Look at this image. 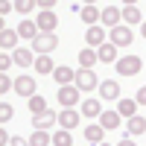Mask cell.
<instances>
[{
    "label": "cell",
    "instance_id": "6da1fadb",
    "mask_svg": "<svg viewBox=\"0 0 146 146\" xmlns=\"http://www.w3.org/2000/svg\"><path fill=\"white\" fill-rule=\"evenodd\" d=\"M114 67H117L120 76H137V73L143 70V58L135 56V53H129V56H120Z\"/></svg>",
    "mask_w": 146,
    "mask_h": 146
},
{
    "label": "cell",
    "instance_id": "7a4b0ae2",
    "mask_svg": "<svg viewBox=\"0 0 146 146\" xmlns=\"http://www.w3.org/2000/svg\"><path fill=\"white\" fill-rule=\"evenodd\" d=\"M73 85L82 91V94H88V91H96L100 88V79H96V73L91 67H79L76 70V79H73Z\"/></svg>",
    "mask_w": 146,
    "mask_h": 146
},
{
    "label": "cell",
    "instance_id": "3957f363",
    "mask_svg": "<svg viewBox=\"0 0 146 146\" xmlns=\"http://www.w3.org/2000/svg\"><path fill=\"white\" fill-rule=\"evenodd\" d=\"M56 47H58V35H56V32H41L38 38L32 41V47H29V50H35L38 56H50Z\"/></svg>",
    "mask_w": 146,
    "mask_h": 146
},
{
    "label": "cell",
    "instance_id": "277c9868",
    "mask_svg": "<svg viewBox=\"0 0 146 146\" xmlns=\"http://www.w3.org/2000/svg\"><path fill=\"white\" fill-rule=\"evenodd\" d=\"M79 100H82V91L76 85H62V88H58V105L62 108H76Z\"/></svg>",
    "mask_w": 146,
    "mask_h": 146
},
{
    "label": "cell",
    "instance_id": "5b68a950",
    "mask_svg": "<svg viewBox=\"0 0 146 146\" xmlns=\"http://www.w3.org/2000/svg\"><path fill=\"white\" fill-rule=\"evenodd\" d=\"M79 123H82V111H76V108H62V111H58V129L73 131Z\"/></svg>",
    "mask_w": 146,
    "mask_h": 146
},
{
    "label": "cell",
    "instance_id": "8992f818",
    "mask_svg": "<svg viewBox=\"0 0 146 146\" xmlns=\"http://www.w3.org/2000/svg\"><path fill=\"white\" fill-rule=\"evenodd\" d=\"M18 29H12V27H3L0 29V50L3 53H15L18 50Z\"/></svg>",
    "mask_w": 146,
    "mask_h": 146
},
{
    "label": "cell",
    "instance_id": "52a82bcc",
    "mask_svg": "<svg viewBox=\"0 0 146 146\" xmlns=\"http://www.w3.org/2000/svg\"><path fill=\"white\" fill-rule=\"evenodd\" d=\"M32 126H35V129H44V131H50L53 126H58V111H53V108H47L44 114L32 117Z\"/></svg>",
    "mask_w": 146,
    "mask_h": 146
},
{
    "label": "cell",
    "instance_id": "ba28073f",
    "mask_svg": "<svg viewBox=\"0 0 146 146\" xmlns=\"http://www.w3.org/2000/svg\"><path fill=\"white\" fill-rule=\"evenodd\" d=\"M35 23H38V29L41 32H53L58 27V18H56V12L53 9H41L38 12V18H35Z\"/></svg>",
    "mask_w": 146,
    "mask_h": 146
},
{
    "label": "cell",
    "instance_id": "9c48e42d",
    "mask_svg": "<svg viewBox=\"0 0 146 146\" xmlns=\"http://www.w3.org/2000/svg\"><path fill=\"white\" fill-rule=\"evenodd\" d=\"M100 23H105L108 29L120 27V23H123V9H117V6H105V9H102V18H100Z\"/></svg>",
    "mask_w": 146,
    "mask_h": 146
},
{
    "label": "cell",
    "instance_id": "30bf717a",
    "mask_svg": "<svg viewBox=\"0 0 146 146\" xmlns=\"http://www.w3.org/2000/svg\"><path fill=\"white\" fill-rule=\"evenodd\" d=\"M131 38H135V35H131V29L126 27V23H120V27L111 29V44H114V47H129Z\"/></svg>",
    "mask_w": 146,
    "mask_h": 146
},
{
    "label": "cell",
    "instance_id": "8fae6325",
    "mask_svg": "<svg viewBox=\"0 0 146 146\" xmlns=\"http://www.w3.org/2000/svg\"><path fill=\"white\" fill-rule=\"evenodd\" d=\"M96 120H100V126H102L105 131H111V129H120V126H123V114H120V111H102Z\"/></svg>",
    "mask_w": 146,
    "mask_h": 146
},
{
    "label": "cell",
    "instance_id": "7c38bea8",
    "mask_svg": "<svg viewBox=\"0 0 146 146\" xmlns=\"http://www.w3.org/2000/svg\"><path fill=\"white\" fill-rule=\"evenodd\" d=\"M143 131H146V117L135 114V117L126 120V137H140Z\"/></svg>",
    "mask_w": 146,
    "mask_h": 146
},
{
    "label": "cell",
    "instance_id": "4fadbf2b",
    "mask_svg": "<svg viewBox=\"0 0 146 146\" xmlns=\"http://www.w3.org/2000/svg\"><path fill=\"white\" fill-rule=\"evenodd\" d=\"M15 94H21V96H32L35 94V79L29 76V73H21V76L15 79Z\"/></svg>",
    "mask_w": 146,
    "mask_h": 146
},
{
    "label": "cell",
    "instance_id": "5bb4252c",
    "mask_svg": "<svg viewBox=\"0 0 146 146\" xmlns=\"http://www.w3.org/2000/svg\"><path fill=\"white\" fill-rule=\"evenodd\" d=\"M117 50H120V47H114L111 41H105L102 47H96V56H100V62H102V64H117V58H120Z\"/></svg>",
    "mask_w": 146,
    "mask_h": 146
},
{
    "label": "cell",
    "instance_id": "9a60e30c",
    "mask_svg": "<svg viewBox=\"0 0 146 146\" xmlns=\"http://www.w3.org/2000/svg\"><path fill=\"white\" fill-rule=\"evenodd\" d=\"M79 15H82V21L88 23V27H96V23H100V18H102V9L96 6V3H88V6L79 9Z\"/></svg>",
    "mask_w": 146,
    "mask_h": 146
},
{
    "label": "cell",
    "instance_id": "2e32d148",
    "mask_svg": "<svg viewBox=\"0 0 146 146\" xmlns=\"http://www.w3.org/2000/svg\"><path fill=\"white\" fill-rule=\"evenodd\" d=\"M100 114H102V102L96 100V96H88V100H82V117L94 120V117H100Z\"/></svg>",
    "mask_w": 146,
    "mask_h": 146
},
{
    "label": "cell",
    "instance_id": "e0dca14e",
    "mask_svg": "<svg viewBox=\"0 0 146 146\" xmlns=\"http://www.w3.org/2000/svg\"><path fill=\"white\" fill-rule=\"evenodd\" d=\"M100 96H105V100H120V82L117 79H105V82H100Z\"/></svg>",
    "mask_w": 146,
    "mask_h": 146
},
{
    "label": "cell",
    "instance_id": "ac0fdd59",
    "mask_svg": "<svg viewBox=\"0 0 146 146\" xmlns=\"http://www.w3.org/2000/svg\"><path fill=\"white\" fill-rule=\"evenodd\" d=\"M53 79L58 82V88H62V85H73V79H76V70H70L67 64H58V67L53 70Z\"/></svg>",
    "mask_w": 146,
    "mask_h": 146
},
{
    "label": "cell",
    "instance_id": "d6986e66",
    "mask_svg": "<svg viewBox=\"0 0 146 146\" xmlns=\"http://www.w3.org/2000/svg\"><path fill=\"white\" fill-rule=\"evenodd\" d=\"M85 41H88V47H102L105 44V27H88Z\"/></svg>",
    "mask_w": 146,
    "mask_h": 146
},
{
    "label": "cell",
    "instance_id": "ffe728a7",
    "mask_svg": "<svg viewBox=\"0 0 146 146\" xmlns=\"http://www.w3.org/2000/svg\"><path fill=\"white\" fill-rule=\"evenodd\" d=\"M85 140H88V143H96V146H100V143L105 140V129H102L100 123H91V126H85Z\"/></svg>",
    "mask_w": 146,
    "mask_h": 146
},
{
    "label": "cell",
    "instance_id": "44dd1931",
    "mask_svg": "<svg viewBox=\"0 0 146 146\" xmlns=\"http://www.w3.org/2000/svg\"><path fill=\"white\" fill-rule=\"evenodd\" d=\"M18 35H21V38L35 41V38L41 35V29H38V23H32V21H21V23H18Z\"/></svg>",
    "mask_w": 146,
    "mask_h": 146
},
{
    "label": "cell",
    "instance_id": "7402d4cb",
    "mask_svg": "<svg viewBox=\"0 0 146 146\" xmlns=\"http://www.w3.org/2000/svg\"><path fill=\"white\" fill-rule=\"evenodd\" d=\"M123 23L126 27H137V23H143V15L137 6H123Z\"/></svg>",
    "mask_w": 146,
    "mask_h": 146
},
{
    "label": "cell",
    "instance_id": "603a6c76",
    "mask_svg": "<svg viewBox=\"0 0 146 146\" xmlns=\"http://www.w3.org/2000/svg\"><path fill=\"white\" fill-rule=\"evenodd\" d=\"M117 111L123 114L126 120H129V117H135V114H137V100H129V96H120V102H117Z\"/></svg>",
    "mask_w": 146,
    "mask_h": 146
},
{
    "label": "cell",
    "instance_id": "cb8c5ba5",
    "mask_svg": "<svg viewBox=\"0 0 146 146\" xmlns=\"http://www.w3.org/2000/svg\"><path fill=\"white\" fill-rule=\"evenodd\" d=\"M27 105H29L32 117H38V114H44V111H47V100H44L41 94H32V96H27Z\"/></svg>",
    "mask_w": 146,
    "mask_h": 146
},
{
    "label": "cell",
    "instance_id": "d4e9b609",
    "mask_svg": "<svg viewBox=\"0 0 146 146\" xmlns=\"http://www.w3.org/2000/svg\"><path fill=\"white\" fill-rule=\"evenodd\" d=\"M12 56H15V64H18V67H32V64H35V53H32V50H21V47H18Z\"/></svg>",
    "mask_w": 146,
    "mask_h": 146
},
{
    "label": "cell",
    "instance_id": "484cf974",
    "mask_svg": "<svg viewBox=\"0 0 146 146\" xmlns=\"http://www.w3.org/2000/svg\"><path fill=\"white\" fill-rule=\"evenodd\" d=\"M100 62V56H96V47H91V50H79V67H91Z\"/></svg>",
    "mask_w": 146,
    "mask_h": 146
},
{
    "label": "cell",
    "instance_id": "4316f807",
    "mask_svg": "<svg viewBox=\"0 0 146 146\" xmlns=\"http://www.w3.org/2000/svg\"><path fill=\"white\" fill-rule=\"evenodd\" d=\"M32 146H53V135L44 129H32V137H29Z\"/></svg>",
    "mask_w": 146,
    "mask_h": 146
},
{
    "label": "cell",
    "instance_id": "83f0119b",
    "mask_svg": "<svg viewBox=\"0 0 146 146\" xmlns=\"http://www.w3.org/2000/svg\"><path fill=\"white\" fill-rule=\"evenodd\" d=\"M53 70H56V64L50 56H35V73H50L53 76Z\"/></svg>",
    "mask_w": 146,
    "mask_h": 146
},
{
    "label": "cell",
    "instance_id": "f1b7e54d",
    "mask_svg": "<svg viewBox=\"0 0 146 146\" xmlns=\"http://www.w3.org/2000/svg\"><path fill=\"white\" fill-rule=\"evenodd\" d=\"M53 146H73V137H70V131H67V129H58L56 135H53Z\"/></svg>",
    "mask_w": 146,
    "mask_h": 146
},
{
    "label": "cell",
    "instance_id": "f546056e",
    "mask_svg": "<svg viewBox=\"0 0 146 146\" xmlns=\"http://www.w3.org/2000/svg\"><path fill=\"white\" fill-rule=\"evenodd\" d=\"M35 6H38V0H15V12H21V15H29Z\"/></svg>",
    "mask_w": 146,
    "mask_h": 146
},
{
    "label": "cell",
    "instance_id": "4dcf8cb0",
    "mask_svg": "<svg viewBox=\"0 0 146 146\" xmlns=\"http://www.w3.org/2000/svg\"><path fill=\"white\" fill-rule=\"evenodd\" d=\"M12 88H15V82L9 79V73H0V94H9Z\"/></svg>",
    "mask_w": 146,
    "mask_h": 146
},
{
    "label": "cell",
    "instance_id": "1f68e13d",
    "mask_svg": "<svg viewBox=\"0 0 146 146\" xmlns=\"http://www.w3.org/2000/svg\"><path fill=\"white\" fill-rule=\"evenodd\" d=\"M12 117H15V108H12L9 102H3V105H0V120H3V123H9Z\"/></svg>",
    "mask_w": 146,
    "mask_h": 146
},
{
    "label": "cell",
    "instance_id": "d6a6232c",
    "mask_svg": "<svg viewBox=\"0 0 146 146\" xmlns=\"http://www.w3.org/2000/svg\"><path fill=\"white\" fill-rule=\"evenodd\" d=\"M12 62H15V56L12 53H0V73H6L12 67Z\"/></svg>",
    "mask_w": 146,
    "mask_h": 146
},
{
    "label": "cell",
    "instance_id": "836d02e7",
    "mask_svg": "<svg viewBox=\"0 0 146 146\" xmlns=\"http://www.w3.org/2000/svg\"><path fill=\"white\" fill-rule=\"evenodd\" d=\"M12 9H15V3H12V0H0V15H9Z\"/></svg>",
    "mask_w": 146,
    "mask_h": 146
},
{
    "label": "cell",
    "instance_id": "e575fe53",
    "mask_svg": "<svg viewBox=\"0 0 146 146\" xmlns=\"http://www.w3.org/2000/svg\"><path fill=\"white\" fill-rule=\"evenodd\" d=\"M135 100H137V105H146V85H143V88H137Z\"/></svg>",
    "mask_w": 146,
    "mask_h": 146
},
{
    "label": "cell",
    "instance_id": "d590c367",
    "mask_svg": "<svg viewBox=\"0 0 146 146\" xmlns=\"http://www.w3.org/2000/svg\"><path fill=\"white\" fill-rule=\"evenodd\" d=\"M0 146H12V137H9L6 129H0Z\"/></svg>",
    "mask_w": 146,
    "mask_h": 146
},
{
    "label": "cell",
    "instance_id": "8d00e7d4",
    "mask_svg": "<svg viewBox=\"0 0 146 146\" xmlns=\"http://www.w3.org/2000/svg\"><path fill=\"white\" fill-rule=\"evenodd\" d=\"M12 146H32V143H29L27 137H18V135H15V137H12Z\"/></svg>",
    "mask_w": 146,
    "mask_h": 146
},
{
    "label": "cell",
    "instance_id": "74e56055",
    "mask_svg": "<svg viewBox=\"0 0 146 146\" xmlns=\"http://www.w3.org/2000/svg\"><path fill=\"white\" fill-rule=\"evenodd\" d=\"M38 6H41V9H53L56 0H38Z\"/></svg>",
    "mask_w": 146,
    "mask_h": 146
},
{
    "label": "cell",
    "instance_id": "f35d334b",
    "mask_svg": "<svg viewBox=\"0 0 146 146\" xmlns=\"http://www.w3.org/2000/svg\"><path fill=\"white\" fill-rule=\"evenodd\" d=\"M117 146H137V143H135V140H131V137H123V140H120Z\"/></svg>",
    "mask_w": 146,
    "mask_h": 146
},
{
    "label": "cell",
    "instance_id": "ab89813d",
    "mask_svg": "<svg viewBox=\"0 0 146 146\" xmlns=\"http://www.w3.org/2000/svg\"><path fill=\"white\" fill-rule=\"evenodd\" d=\"M120 3H126V6H137V0H120Z\"/></svg>",
    "mask_w": 146,
    "mask_h": 146
},
{
    "label": "cell",
    "instance_id": "60d3db41",
    "mask_svg": "<svg viewBox=\"0 0 146 146\" xmlns=\"http://www.w3.org/2000/svg\"><path fill=\"white\" fill-rule=\"evenodd\" d=\"M140 32H143V38H146V21H143V23H140Z\"/></svg>",
    "mask_w": 146,
    "mask_h": 146
},
{
    "label": "cell",
    "instance_id": "b9f144b4",
    "mask_svg": "<svg viewBox=\"0 0 146 146\" xmlns=\"http://www.w3.org/2000/svg\"><path fill=\"white\" fill-rule=\"evenodd\" d=\"M88 3H100V0H82V6H88Z\"/></svg>",
    "mask_w": 146,
    "mask_h": 146
},
{
    "label": "cell",
    "instance_id": "7bdbcfd3",
    "mask_svg": "<svg viewBox=\"0 0 146 146\" xmlns=\"http://www.w3.org/2000/svg\"><path fill=\"white\" fill-rule=\"evenodd\" d=\"M100 146H111V143H105V140H102V143H100Z\"/></svg>",
    "mask_w": 146,
    "mask_h": 146
}]
</instances>
